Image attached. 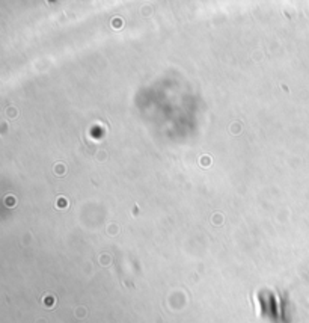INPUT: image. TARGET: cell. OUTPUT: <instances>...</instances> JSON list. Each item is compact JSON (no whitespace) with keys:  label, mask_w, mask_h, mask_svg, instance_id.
<instances>
[{"label":"cell","mask_w":309,"mask_h":323,"mask_svg":"<svg viewBox=\"0 0 309 323\" xmlns=\"http://www.w3.org/2000/svg\"><path fill=\"white\" fill-rule=\"evenodd\" d=\"M222 222H223V216H222V213H214L213 214V223H214V225H222Z\"/></svg>","instance_id":"cell-2"},{"label":"cell","mask_w":309,"mask_h":323,"mask_svg":"<svg viewBox=\"0 0 309 323\" xmlns=\"http://www.w3.org/2000/svg\"><path fill=\"white\" fill-rule=\"evenodd\" d=\"M5 204H6L8 207H14L15 204H17V198H15V196H8V198L5 199Z\"/></svg>","instance_id":"cell-4"},{"label":"cell","mask_w":309,"mask_h":323,"mask_svg":"<svg viewBox=\"0 0 309 323\" xmlns=\"http://www.w3.org/2000/svg\"><path fill=\"white\" fill-rule=\"evenodd\" d=\"M68 207V199L65 196H59L56 199V208H66Z\"/></svg>","instance_id":"cell-1"},{"label":"cell","mask_w":309,"mask_h":323,"mask_svg":"<svg viewBox=\"0 0 309 323\" xmlns=\"http://www.w3.org/2000/svg\"><path fill=\"white\" fill-rule=\"evenodd\" d=\"M6 112H8V115H9V118H15V116H17V109H12V107H8V109H6Z\"/></svg>","instance_id":"cell-6"},{"label":"cell","mask_w":309,"mask_h":323,"mask_svg":"<svg viewBox=\"0 0 309 323\" xmlns=\"http://www.w3.org/2000/svg\"><path fill=\"white\" fill-rule=\"evenodd\" d=\"M65 171H66V168H65V165H63V163H57L56 166H55V172H56L57 175H63V174H65Z\"/></svg>","instance_id":"cell-3"},{"label":"cell","mask_w":309,"mask_h":323,"mask_svg":"<svg viewBox=\"0 0 309 323\" xmlns=\"http://www.w3.org/2000/svg\"><path fill=\"white\" fill-rule=\"evenodd\" d=\"M210 162H211L210 157H202V159H201V166L208 168V166H210Z\"/></svg>","instance_id":"cell-5"}]
</instances>
